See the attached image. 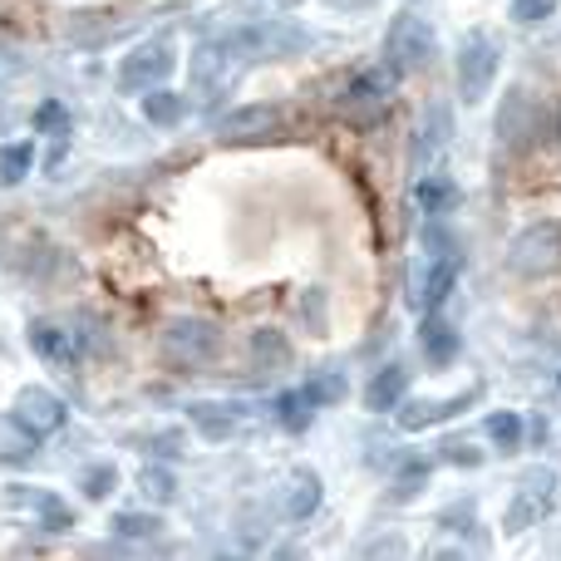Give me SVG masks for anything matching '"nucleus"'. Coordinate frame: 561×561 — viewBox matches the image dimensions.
I'll use <instances>...</instances> for the list:
<instances>
[{
    "instance_id": "obj_1",
    "label": "nucleus",
    "mask_w": 561,
    "mask_h": 561,
    "mask_svg": "<svg viewBox=\"0 0 561 561\" xmlns=\"http://www.w3.org/2000/svg\"><path fill=\"white\" fill-rule=\"evenodd\" d=\"M497 65H503L497 39L483 35V30H473V35L463 39V49H458V94H463V104H478V99L493 89Z\"/></svg>"
},
{
    "instance_id": "obj_2",
    "label": "nucleus",
    "mask_w": 561,
    "mask_h": 561,
    "mask_svg": "<svg viewBox=\"0 0 561 561\" xmlns=\"http://www.w3.org/2000/svg\"><path fill=\"white\" fill-rule=\"evenodd\" d=\"M389 69L394 75H409V69H424L428 59H434V30H428V20L419 15H399V25L389 30Z\"/></svg>"
},
{
    "instance_id": "obj_3",
    "label": "nucleus",
    "mask_w": 561,
    "mask_h": 561,
    "mask_svg": "<svg viewBox=\"0 0 561 561\" xmlns=\"http://www.w3.org/2000/svg\"><path fill=\"white\" fill-rule=\"evenodd\" d=\"M513 266L523 276H552L561 272V227L557 222H542L533 232H523L513 242Z\"/></svg>"
},
{
    "instance_id": "obj_4",
    "label": "nucleus",
    "mask_w": 561,
    "mask_h": 561,
    "mask_svg": "<svg viewBox=\"0 0 561 561\" xmlns=\"http://www.w3.org/2000/svg\"><path fill=\"white\" fill-rule=\"evenodd\" d=\"M15 424H25V434L45 438V434H55V428L65 424V404H59L55 394H45V389H25V394H20Z\"/></svg>"
},
{
    "instance_id": "obj_5",
    "label": "nucleus",
    "mask_w": 561,
    "mask_h": 561,
    "mask_svg": "<svg viewBox=\"0 0 561 561\" xmlns=\"http://www.w3.org/2000/svg\"><path fill=\"white\" fill-rule=\"evenodd\" d=\"M497 128H503V144L523 148L527 138L537 134V99L527 94V89H513L503 104V114H497Z\"/></svg>"
},
{
    "instance_id": "obj_6",
    "label": "nucleus",
    "mask_w": 561,
    "mask_h": 561,
    "mask_svg": "<svg viewBox=\"0 0 561 561\" xmlns=\"http://www.w3.org/2000/svg\"><path fill=\"white\" fill-rule=\"evenodd\" d=\"M168 350L178 359H207L217 350V330L207 320H173L168 325Z\"/></svg>"
},
{
    "instance_id": "obj_7",
    "label": "nucleus",
    "mask_w": 561,
    "mask_h": 561,
    "mask_svg": "<svg viewBox=\"0 0 561 561\" xmlns=\"http://www.w3.org/2000/svg\"><path fill=\"white\" fill-rule=\"evenodd\" d=\"M30 345H35L39 355L49 359V365H65V369H75V365H79V350H75V340H69L65 330L45 325V320H35V325H30Z\"/></svg>"
},
{
    "instance_id": "obj_8",
    "label": "nucleus",
    "mask_w": 561,
    "mask_h": 561,
    "mask_svg": "<svg viewBox=\"0 0 561 561\" xmlns=\"http://www.w3.org/2000/svg\"><path fill=\"white\" fill-rule=\"evenodd\" d=\"M404 389H409V375L399 365H389V369H379L375 379H369V409L375 414H389V409H399V399H404Z\"/></svg>"
},
{
    "instance_id": "obj_9",
    "label": "nucleus",
    "mask_w": 561,
    "mask_h": 561,
    "mask_svg": "<svg viewBox=\"0 0 561 561\" xmlns=\"http://www.w3.org/2000/svg\"><path fill=\"white\" fill-rule=\"evenodd\" d=\"M280 124V114L272 104H262V108H242V114H232L222 124V134H232V138H252V134H272V128Z\"/></svg>"
},
{
    "instance_id": "obj_10",
    "label": "nucleus",
    "mask_w": 561,
    "mask_h": 561,
    "mask_svg": "<svg viewBox=\"0 0 561 561\" xmlns=\"http://www.w3.org/2000/svg\"><path fill=\"white\" fill-rule=\"evenodd\" d=\"M168 69H173V55H163V49H144V59H128L124 65V84H148V79H163Z\"/></svg>"
},
{
    "instance_id": "obj_11",
    "label": "nucleus",
    "mask_w": 561,
    "mask_h": 561,
    "mask_svg": "<svg viewBox=\"0 0 561 561\" xmlns=\"http://www.w3.org/2000/svg\"><path fill=\"white\" fill-rule=\"evenodd\" d=\"M419 340H424V355L434 359V365H448V359L458 355V335H454V330H448L438 316L428 320V325H424V335H419Z\"/></svg>"
},
{
    "instance_id": "obj_12",
    "label": "nucleus",
    "mask_w": 561,
    "mask_h": 561,
    "mask_svg": "<svg viewBox=\"0 0 561 561\" xmlns=\"http://www.w3.org/2000/svg\"><path fill=\"white\" fill-rule=\"evenodd\" d=\"M454 280H458V262L454 256H444V262L428 272V280H424V306L434 310V306H444V296L454 290Z\"/></svg>"
},
{
    "instance_id": "obj_13",
    "label": "nucleus",
    "mask_w": 561,
    "mask_h": 561,
    "mask_svg": "<svg viewBox=\"0 0 561 561\" xmlns=\"http://www.w3.org/2000/svg\"><path fill=\"white\" fill-rule=\"evenodd\" d=\"M30 163H35V148L30 144H5L0 148V178H5V183H20V178L30 173Z\"/></svg>"
},
{
    "instance_id": "obj_14",
    "label": "nucleus",
    "mask_w": 561,
    "mask_h": 561,
    "mask_svg": "<svg viewBox=\"0 0 561 561\" xmlns=\"http://www.w3.org/2000/svg\"><path fill=\"white\" fill-rule=\"evenodd\" d=\"M488 434H493L497 448H517L523 444V419L517 414H493L488 419Z\"/></svg>"
},
{
    "instance_id": "obj_15",
    "label": "nucleus",
    "mask_w": 561,
    "mask_h": 561,
    "mask_svg": "<svg viewBox=\"0 0 561 561\" xmlns=\"http://www.w3.org/2000/svg\"><path fill=\"white\" fill-rule=\"evenodd\" d=\"M316 404H320V399L310 394V389H300V394H286V399H280V419L300 428V424L310 419V409H316Z\"/></svg>"
},
{
    "instance_id": "obj_16",
    "label": "nucleus",
    "mask_w": 561,
    "mask_h": 561,
    "mask_svg": "<svg viewBox=\"0 0 561 561\" xmlns=\"http://www.w3.org/2000/svg\"><path fill=\"white\" fill-rule=\"evenodd\" d=\"M144 114L153 118V124H173V118L183 114V104H178V94H148L144 99Z\"/></svg>"
},
{
    "instance_id": "obj_17",
    "label": "nucleus",
    "mask_w": 561,
    "mask_h": 561,
    "mask_svg": "<svg viewBox=\"0 0 561 561\" xmlns=\"http://www.w3.org/2000/svg\"><path fill=\"white\" fill-rule=\"evenodd\" d=\"M557 15V0H513V20L517 25H537V20Z\"/></svg>"
},
{
    "instance_id": "obj_18",
    "label": "nucleus",
    "mask_w": 561,
    "mask_h": 561,
    "mask_svg": "<svg viewBox=\"0 0 561 561\" xmlns=\"http://www.w3.org/2000/svg\"><path fill=\"white\" fill-rule=\"evenodd\" d=\"M114 533L118 537H153L158 523H153V517H144V513H118L114 517Z\"/></svg>"
},
{
    "instance_id": "obj_19",
    "label": "nucleus",
    "mask_w": 561,
    "mask_h": 561,
    "mask_svg": "<svg viewBox=\"0 0 561 561\" xmlns=\"http://www.w3.org/2000/svg\"><path fill=\"white\" fill-rule=\"evenodd\" d=\"M114 468H89V473H84V497H108V493H114Z\"/></svg>"
},
{
    "instance_id": "obj_20",
    "label": "nucleus",
    "mask_w": 561,
    "mask_h": 561,
    "mask_svg": "<svg viewBox=\"0 0 561 561\" xmlns=\"http://www.w3.org/2000/svg\"><path fill=\"white\" fill-rule=\"evenodd\" d=\"M144 488H148V497H153V503H163V497H173V473H163V468H148Z\"/></svg>"
},
{
    "instance_id": "obj_21",
    "label": "nucleus",
    "mask_w": 561,
    "mask_h": 561,
    "mask_svg": "<svg viewBox=\"0 0 561 561\" xmlns=\"http://www.w3.org/2000/svg\"><path fill=\"white\" fill-rule=\"evenodd\" d=\"M252 350H256V355H262V359H280V355H286V340H280L276 330H256Z\"/></svg>"
},
{
    "instance_id": "obj_22",
    "label": "nucleus",
    "mask_w": 561,
    "mask_h": 561,
    "mask_svg": "<svg viewBox=\"0 0 561 561\" xmlns=\"http://www.w3.org/2000/svg\"><path fill=\"white\" fill-rule=\"evenodd\" d=\"M316 478H310V473H300V503H296V497H290V513H296V517H306L310 513V507H316Z\"/></svg>"
},
{
    "instance_id": "obj_23",
    "label": "nucleus",
    "mask_w": 561,
    "mask_h": 561,
    "mask_svg": "<svg viewBox=\"0 0 561 561\" xmlns=\"http://www.w3.org/2000/svg\"><path fill=\"white\" fill-rule=\"evenodd\" d=\"M419 197H424V203L428 207H438V203H454V187H444V183H424V187H419Z\"/></svg>"
},
{
    "instance_id": "obj_24",
    "label": "nucleus",
    "mask_w": 561,
    "mask_h": 561,
    "mask_svg": "<svg viewBox=\"0 0 561 561\" xmlns=\"http://www.w3.org/2000/svg\"><path fill=\"white\" fill-rule=\"evenodd\" d=\"M39 128H59V134H65V128H69V114H65L59 104H45V108H39Z\"/></svg>"
},
{
    "instance_id": "obj_25",
    "label": "nucleus",
    "mask_w": 561,
    "mask_h": 561,
    "mask_svg": "<svg viewBox=\"0 0 561 561\" xmlns=\"http://www.w3.org/2000/svg\"><path fill=\"white\" fill-rule=\"evenodd\" d=\"M45 523H49V527H69V513H65L59 503H45Z\"/></svg>"
}]
</instances>
